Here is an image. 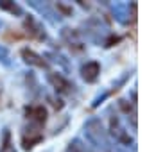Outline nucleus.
<instances>
[{"instance_id": "f257e3e1", "label": "nucleus", "mask_w": 147, "mask_h": 152, "mask_svg": "<svg viewBox=\"0 0 147 152\" xmlns=\"http://www.w3.org/2000/svg\"><path fill=\"white\" fill-rule=\"evenodd\" d=\"M85 132H86L88 141H90L92 145H95L97 148L104 150V152H111V150L117 147V143H113V141L110 140V134H108L106 129L102 127V122H101L99 118H95V116L86 122Z\"/></svg>"}, {"instance_id": "f03ea898", "label": "nucleus", "mask_w": 147, "mask_h": 152, "mask_svg": "<svg viewBox=\"0 0 147 152\" xmlns=\"http://www.w3.org/2000/svg\"><path fill=\"white\" fill-rule=\"evenodd\" d=\"M41 140H43L41 127L40 125H34V124H29L24 129V134H22V147H24V150H31Z\"/></svg>"}, {"instance_id": "7ed1b4c3", "label": "nucleus", "mask_w": 147, "mask_h": 152, "mask_svg": "<svg viewBox=\"0 0 147 152\" xmlns=\"http://www.w3.org/2000/svg\"><path fill=\"white\" fill-rule=\"evenodd\" d=\"M47 81L52 84V88L57 91V93H63V95H70L72 91H74V83H70L66 77H63L61 73H49L47 75Z\"/></svg>"}, {"instance_id": "20e7f679", "label": "nucleus", "mask_w": 147, "mask_h": 152, "mask_svg": "<svg viewBox=\"0 0 147 152\" xmlns=\"http://www.w3.org/2000/svg\"><path fill=\"white\" fill-rule=\"evenodd\" d=\"M61 38L65 39V43L70 47L72 52H76V54H81L85 52V43L81 41V36L77 31H72V29H63L61 31Z\"/></svg>"}, {"instance_id": "39448f33", "label": "nucleus", "mask_w": 147, "mask_h": 152, "mask_svg": "<svg viewBox=\"0 0 147 152\" xmlns=\"http://www.w3.org/2000/svg\"><path fill=\"white\" fill-rule=\"evenodd\" d=\"M25 116H27L29 124L43 127L45 122H47V109L40 104L38 106H29V107H25Z\"/></svg>"}, {"instance_id": "423d86ee", "label": "nucleus", "mask_w": 147, "mask_h": 152, "mask_svg": "<svg viewBox=\"0 0 147 152\" xmlns=\"http://www.w3.org/2000/svg\"><path fill=\"white\" fill-rule=\"evenodd\" d=\"M110 132H111V136L118 143H122V145H133V138L122 129V125H120V122H118L117 116H111V120H110Z\"/></svg>"}, {"instance_id": "0eeeda50", "label": "nucleus", "mask_w": 147, "mask_h": 152, "mask_svg": "<svg viewBox=\"0 0 147 152\" xmlns=\"http://www.w3.org/2000/svg\"><path fill=\"white\" fill-rule=\"evenodd\" d=\"M101 75V64L97 61H86L81 66V77L86 83H95Z\"/></svg>"}, {"instance_id": "6e6552de", "label": "nucleus", "mask_w": 147, "mask_h": 152, "mask_svg": "<svg viewBox=\"0 0 147 152\" xmlns=\"http://www.w3.org/2000/svg\"><path fill=\"white\" fill-rule=\"evenodd\" d=\"M24 27L27 29V34H29L31 38H34V39H40V41H43V39L47 38V34H45V31H43L41 23H40L36 18H32V16H27V18H25V23H24Z\"/></svg>"}, {"instance_id": "1a4fd4ad", "label": "nucleus", "mask_w": 147, "mask_h": 152, "mask_svg": "<svg viewBox=\"0 0 147 152\" xmlns=\"http://www.w3.org/2000/svg\"><path fill=\"white\" fill-rule=\"evenodd\" d=\"M20 56H22V59L27 63V64H31V66H36V68H49V63L40 56V54H36L34 50H31V48H22V52H20Z\"/></svg>"}, {"instance_id": "9d476101", "label": "nucleus", "mask_w": 147, "mask_h": 152, "mask_svg": "<svg viewBox=\"0 0 147 152\" xmlns=\"http://www.w3.org/2000/svg\"><path fill=\"white\" fill-rule=\"evenodd\" d=\"M29 4H31V7H34L36 11H40L41 15H45V18L50 20L52 23H57L59 22V18H56V13L52 11V7L47 2H43V4H40V2H29Z\"/></svg>"}, {"instance_id": "9b49d317", "label": "nucleus", "mask_w": 147, "mask_h": 152, "mask_svg": "<svg viewBox=\"0 0 147 152\" xmlns=\"http://www.w3.org/2000/svg\"><path fill=\"white\" fill-rule=\"evenodd\" d=\"M66 152H93L86 143H83L79 138H74L68 145H66Z\"/></svg>"}, {"instance_id": "f8f14e48", "label": "nucleus", "mask_w": 147, "mask_h": 152, "mask_svg": "<svg viewBox=\"0 0 147 152\" xmlns=\"http://www.w3.org/2000/svg\"><path fill=\"white\" fill-rule=\"evenodd\" d=\"M0 9H2V11H7V13H11V15H16V16H22V15H24V9H22L18 4L9 2V0H0Z\"/></svg>"}, {"instance_id": "ddd939ff", "label": "nucleus", "mask_w": 147, "mask_h": 152, "mask_svg": "<svg viewBox=\"0 0 147 152\" xmlns=\"http://www.w3.org/2000/svg\"><path fill=\"white\" fill-rule=\"evenodd\" d=\"M0 152H15V145H13V141H11V131H9V129H4V132H2Z\"/></svg>"}, {"instance_id": "4468645a", "label": "nucleus", "mask_w": 147, "mask_h": 152, "mask_svg": "<svg viewBox=\"0 0 147 152\" xmlns=\"http://www.w3.org/2000/svg\"><path fill=\"white\" fill-rule=\"evenodd\" d=\"M126 9H129V6H126V4H115V16H117V20L122 22V23H126V20H124Z\"/></svg>"}, {"instance_id": "2eb2a0df", "label": "nucleus", "mask_w": 147, "mask_h": 152, "mask_svg": "<svg viewBox=\"0 0 147 152\" xmlns=\"http://www.w3.org/2000/svg\"><path fill=\"white\" fill-rule=\"evenodd\" d=\"M56 9L57 11H61L65 16H68V15H72V7H68V6H65V4H59L57 2V6H56Z\"/></svg>"}, {"instance_id": "dca6fc26", "label": "nucleus", "mask_w": 147, "mask_h": 152, "mask_svg": "<svg viewBox=\"0 0 147 152\" xmlns=\"http://www.w3.org/2000/svg\"><path fill=\"white\" fill-rule=\"evenodd\" d=\"M50 100H52V106H54L56 109H61V107H63V102H61L59 99H57V100H56V99H50Z\"/></svg>"}, {"instance_id": "f3484780", "label": "nucleus", "mask_w": 147, "mask_h": 152, "mask_svg": "<svg viewBox=\"0 0 147 152\" xmlns=\"http://www.w3.org/2000/svg\"><path fill=\"white\" fill-rule=\"evenodd\" d=\"M7 56V48L6 47H0V59H4Z\"/></svg>"}, {"instance_id": "a211bd4d", "label": "nucleus", "mask_w": 147, "mask_h": 152, "mask_svg": "<svg viewBox=\"0 0 147 152\" xmlns=\"http://www.w3.org/2000/svg\"><path fill=\"white\" fill-rule=\"evenodd\" d=\"M0 27H2V22H0Z\"/></svg>"}]
</instances>
